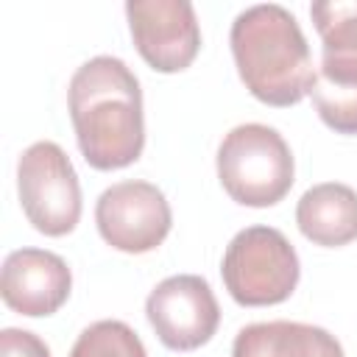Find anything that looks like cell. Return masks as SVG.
<instances>
[{
	"label": "cell",
	"mask_w": 357,
	"mask_h": 357,
	"mask_svg": "<svg viewBox=\"0 0 357 357\" xmlns=\"http://www.w3.org/2000/svg\"><path fill=\"white\" fill-rule=\"evenodd\" d=\"M70 120L81 156L95 170H120L145 148L142 89L123 59L95 56L84 61L67 89Z\"/></svg>",
	"instance_id": "6da1fadb"
},
{
	"label": "cell",
	"mask_w": 357,
	"mask_h": 357,
	"mask_svg": "<svg viewBox=\"0 0 357 357\" xmlns=\"http://www.w3.org/2000/svg\"><path fill=\"white\" fill-rule=\"evenodd\" d=\"M231 56L245 89L268 106H296L315 84L310 45L298 20L276 3L240 11L229 33Z\"/></svg>",
	"instance_id": "7a4b0ae2"
},
{
	"label": "cell",
	"mask_w": 357,
	"mask_h": 357,
	"mask_svg": "<svg viewBox=\"0 0 357 357\" xmlns=\"http://www.w3.org/2000/svg\"><path fill=\"white\" fill-rule=\"evenodd\" d=\"M293 153L284 137L262 123L234 126L218 148V178L231 201L254 209L279 204L293 187Z\"/></svg>",
	"instance_id": "3957f363"
},
{
	"label": "cell",
	"mask_w": 357,
	"mask_h": 357,
	"mask_svg": "<svg viewBox=\"0 0 357 357\" xmlns=\"http://www.w3.org/2000/svg\"><path fill=\"white\" fill-rule=\"evenodd\" d=\"M220 276L243 307H271L293 296L301 265L290 240L273 226H248L226 245Z\"/></svg>",
	"instance_id": "277c9868"
},
{
	"label": "cell",
	"mask_w": 357,
	"mask_h": 357,
	"mask_svg": "<svg viewBox=\"0 0 357 357\" xmlns=\"http://www.w3.org/2000/svg\"><path fill=\"white\" fill-rule=\"evenodd\" d=\"M17 190L28 223L47 234L64 237L81 220V184L70 156L50 139L33 142L17 162Z\"/></svg>",
	"instance_id": "5b68a950"
},
{
	"label": "cell",
	"mask_w": 357,
	"mask_h": 357,
	"mask_svg": "<svg viewBox=\"0 0 357 357\" xmlns=\"http://www.w3.org/2000/svg\"><path fill=\"white\" fill-rule=\"evenodd\" d=\"M100 237L126 254H145L162 245L173 226L165 192L151 181H117L106 187L95 204Z\"/></svg>",
	"instance_id": "8992f818"
},
{
	"label": "cell",
	"mask_w": 357,
	"mask_h": 357,
	"mask_svg": "<svg viewBox=\"0 0 357 357\" xmlns=\"http://www.w3.org/2000/svg\"><path fill=\"white\" fill-rule=\"evenodd\" d=\"M148 324L162 346L173 351H192L212 340L220 324L218 298L204 276L178 273L162 279L145 301Z\"/></svg>",
	"instance_id": "52a82bcc"
},
{
	"label": "cell",
	"mask_w": 357,
	"mask_h": 357,
	"mask_svg": "<svg viewBox=\"0 0 357 357\" xmlns=\"http://www.w3.org/2000/svg\"><path fill=\"white\" fill-rule=\"evenodd\" d=\"M126 17L139 56L156 73L187 70L201 50V28L187 0H128Z\"/></svg>",
	"instance_id": "ba28073f"
},
{
	"label": "cell",
	"mask_w": 357,
	"mask_h": 357,
	"mask_svg": "<svg viewBox=\"0 0 357 357\" xmlns=\"http://www.w3.org/2000/svg\"><path fill=\"white\" fill-rule=\"evenodd\" d=\"M73 287V273L67 262L45 248H17L6 257L0 273V296L8 310L42 318L53 315Z\"/></svg>",
	"instance_id": "9c48e42d"
},
{
	"label": "cell",
	"mask_w": 357,
	"mask_h": 357,
	"mask_svg": "<svg viewBox=\"0 0 357 357\" xmlns=\"http://www.w3.org/2000/svg\"><path fill=\"white\" fill-rule=\"evenodd\" d=\"M296 223L315 245H349L357 240V192L340 181L315 184L298 198Z\"/></svg>",
	"instance_id": "30bf717a"
},
{
	"label": "cell",
	"mask_w": 357,
	"mask_h": 357,
	"mask_svg": "<svg viewBox=\"0 0 357 357\" xmlns=\"http://www.w3.org/2000/svg\"><path fill=\"white\" fill-rule=\"evenodd\" d=\"M231 357H343L337 337L298 321L248 324L231 343Z\"/></svg>",
	"instance_id": "8fae6325"
},
{
	"label": "cell",
	"mask_w": 357,
	"mask_h": 357,
	"mask_svg": "<svg viewBox=\"0 0 357 357\" xmlns=\"http://www.w3.org/2000/svg\"><path fill=\"white\" fill-rule=\"evenodd\" d=\"M321 36V64L357 70V0H321L310 6Z\"/></svg>",
	"instance_id": "7c38bea8"
},
{
	"label": "cell",
	"mask_w": 357,
	"mask_h": 357,
	"mask_svg": "<svg viewBox=\"0 0 357 357\" xmlns=\"http://www.w3.org/2000/svg\"><path fill=\"white\" fill-rule=\"evenodd\" d=\"M312 103L324 126L335 134H357V70L354 67H315Z\"/></svg>",
	"instance_id": "4fadbf2b"
},
{
	"label": "cell",
	"mask_w": 357,
	"mask_h": 357,
	"mask_svg": "<svg viewBox=\"0 0 357 357\" xmlns=\"http://www.w3.org/2000/svg\"><path fill=\"white\" fill-rule=\"evenodd\" d=\"M70 357H148V351L128 324L95 321L78 335Z\"/></svg>",
	"instance_id": "5bb4252c"
},
{
	"label": "cell",
	"mask_w": 357,
	"mask_h": 357,
	"mask_svg": "<svg viewBox=\"0 0 357 357\" xmlns=\"http://www.w3.org/2000/svg\"><path fill=\"white\" fill-rule=\"evenodd\" d=\"M0 357H50V349L39 335L8 326L0 332Z\"/></svg>",
	"instance_id": "9a60e30c"
}]
</instances>
